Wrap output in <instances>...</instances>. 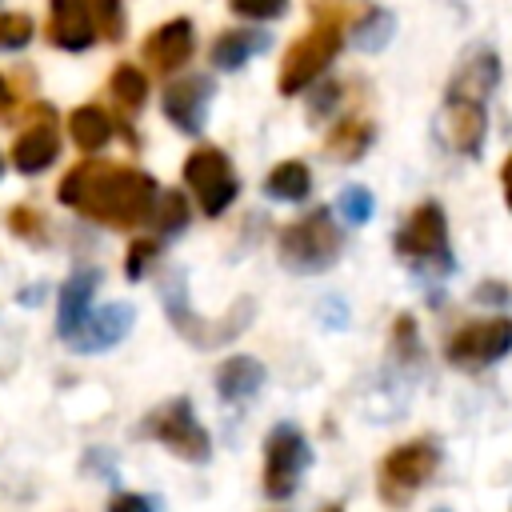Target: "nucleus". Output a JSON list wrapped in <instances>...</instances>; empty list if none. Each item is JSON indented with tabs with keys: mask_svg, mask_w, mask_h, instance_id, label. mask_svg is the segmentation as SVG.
I'll use <instances>...</instances> for the list:
<instances>
[{
	"mask_svg": "<svg viewBox=\"0 0 512 512\" xmlns=\"http://www.w3.org/2000/svg\"><path fill=\"white\" fill-rule=\"evenodd\" d=\"M156 180L140 168L128 164H108V160H84L64 172L56 196L60 204L108 224V228H136L148 220L156 204Z\"/></svg>",
	"mask_w": 512,
	"mask_h": 512,
	"instance_id": "1",
	"label": "nucleus"
},
{
	"mask_svg": "<svg viewBox=\"0 0 512 512\" xmlns=\"http://www.w3.org/2000/svg\"><path fill=\"white\" fill-rule=\"evenodd\" d=\"M340 252H344V232L336 228L328 208H312L308 216L292 220L276 236V256L296 276H312V272L332 268L340 260Z\"/></svg>",
	"mask_w": 512,
	"mask_h": 512,
	"instance_id": "2",
	"label": "nucleus"
},
{
	"mask_svg": "<svg viewBox=\"0 0 512 512\" xmlns=\"http://www.w3.org/2000/svg\"><path fill=\"white\" fill-rule=\"evenodd\" d=\"M340 44H344V24H340L336 16H316L312 28L300 32V36L288 44V52H284V60H280V72H276V92H280V96H292V92L308 88V84L336 60Z\"/></svg>",
	"mask_w": 512,
	"mask_h": 512,
	"instance_id": "3",
	"label": "nucleus"
},
{
	"mask_svg": "<svg viewBox=\"0 0 512 512\" xmlns=\"http://www.w3.org/2000/svg\"><path fill=\"white\" fill-rule=\"evenodd\" d=\"M440 468V448L436 440L428 436H416V440H404L396 444L392 452L380 456V468H376V492L388 508H404Z\"/></svg>",
	"mask_w": 512,
	"mask_h": 512,
	"instance_id": "4",
	"label": "nucleus"
},
{
	"mask_svg": "<svg viewBox=\"0 0 512 512\" xmlns=\"http://www.w3.org/2000/svg\"><path fill=\"white\" fill-rule=\"evenodd\" d=\"M396 252L416 268H436V272L452 268L448 220H444V208L436 200H424L404 216V224L396 228Z\"/></svg>",
	"mask_w": 512,
	"mask_h": 512,
	"instance_id": "5",
	"label": "nucleus"
},
{
	"mask_svg": "<svg viewBox=\"0 0 512 512\" xmlns=\"http://www.w3.org/2000/svg\"><path fill=\"white\" fill-rule=\"evenodd\" d=\"M144 436L160 440L168 452H176L188 464H204L212 456V440H208L204 424L196 420V412H192V404L184 396H176L164 408L148 412L144 416Z\"/></svg>",
	"mask_w": 512,
	"mask_h": 512,
	"instance_id": "6",
	"label": "nucleus"
},
{
	"mask_svg": "<svg viewBox=\"0 0 512 512\" xmlns=\"http://www.w3.org/2000/svg\"><path fill=\"white\" fill-rule=\"evenodd\" d=\"M312 464V448L292 424H276L264 440V496L288 500L300 488V476Z\"/></svg>",
	"mask_w": 512,
	"mask_h": 512,
	"instance_id": "7",
	"label": "nucleus"
},
{
	"mask_svg": "<svg viewBox=\"0 0 512 512\" xmlns=\"http://www.w3.org/2000/svg\"><path fill=\"white\" fill-rule=\"evenodd\" d=\"M512 352V320L508 316H484V320H468L460 324L448 344H444V356L464 368V372H476V368H488L496 360H504Z\"/></svg>",
	"mask_w": 512,
	"mask_h": 512,
	"instance_id": "8",
	"label": "nucleus"
},
{
	"mask_svg": "<svg viewBox=\"0 0 512 512\" xmlns=\"http://www.w3.org/2000/svg\"><path fill=\"white\" fill-rule=\"evenodd\" d=\"M184 180L196 192V204H200L204 216H220L236 200V192H240L236 168H232V160L220 148H196V152H188Z\"/></svg>",
	"mask_w": 512,
	"mask_h": 512,
	"instance_id": "9",
	"label": "nucleus"
},
{
	"mask_svg": "<svg viewBox=\"0 0 512 512\" xmlns=\"http://www.w3.org/2000/svg\"><path fill=\"white\" fill-rule=\"evenodd\" d=\"M192 48H196L192 20L176 16V20H168V24H160L144 36V64L160 76H172L176 68H184L192 60Z\"/></svg>",
	"mask_w": 512,
	"mask_h": 512,
	"instance_id": "10",
	"label": "nucleus"
},
{
	"mask_svg": "<svg viewBox=\"0 0 512 512\" xmlns=\"http://www.w3.org/2000/svg\"><path fill=\"white\" fill-rule=\"evenodd\" d=\"M208 100H212V80L208 76H180V80H172L164 88V116L184 136H200Z\"/></svg>",
	"mask_w": 512,
	"mask_h": 512,
	"instance_id": "11",
	"label": "nucleus"
},
{
	"mask_svg": "<svg viewBox=\"0 0 512 512\" xmlns=\"http://www.w3.org/2000/svg\"><path fill=\"white\" fill-rule=\"evenodd\" d=\"M56 156H60V136L52 124V108H36V124H28L12 140V164H16V172L36 176L48 164H56Z\"/></svg>",
	"mask_w": 512,
	"mask_h": 512,
	"instance_id": "12",
	"label": "nucleus"
},
{
	"mask_svg": "<svg viewBox=\"0 0 512 512\" xmlns=\"http://www.w3.org/2000/svg\"><path fill=\"white\" fill-rule=\"evenodd\" d=\"M440 128H444L448 148H456L460 156H480L484 132H488V112L476 100H452V96H444Z\"/></svg>",
	"mask_w": 512,
	"mask_h": 512,
	"instance_id": "13",
	"label": "nucleus"
},
{
	"mask_svg": "<svg viewBox=\"0 0 512 512\" xmlns=\"http://www.w3.org/2000/svg\"><path fill=\"white\" fill-rule=\"evenodd\" d=\"M48 40L64 52H84L96 40V20L88 0H52V20H48Z\"/></svg>",
	"mask_w": 512,
	"mask_h": 512,
	"instance_id": "14",
	"label": "nucleus"
},
{
	"mask_svg": "<svg viewBox=\"0 0 512 512\" xmlns=\"http://www.w3.org/2000/svg\"><path fill=\"white\" fill-rule=\"evenodd\" d=\"M496 84H500V60H496V52L476 48V52H472L456 72H452V80H448V92H444V96L484 104V100L496 92Z\"/></svg>",
	"mask_w": 512,
	"mask_h": 512,
	"instance_id": "15",
	"label": "nucleus"
},
{
	"mask_svg": "<svg viewBox=\"0 0 512 512\" xmlns=\"http://www.w3.org/2000/svg\"><path fill=\"white\" fill-rule=\"evenodd\" d=\"M132 304H108V308H100L96 316H84V324L76 328V336H72V344L80 348V352H100V348H112L128 328H132Z\"/></svg>",
	"mask_w": 512,
	"mask_h": 512,
	"instance_id": "16",
	"label": "nucleus"
},
{
	"mask_svg": "<svg viewBox=\"0 0 512 512\" xmlns=\"http://www.w3.org/2000/svg\"><path fill=\"white\" fill-rule=\"evenodd\" d=\"M96 284H100V276H96V272H76L72 280H64V288H60V304H56V328H60V336H64V340H72V336H76V328L84 324Z\"/></svg>",
	"mask_w": 512,
	"mask_h": 512,
	"instance_id": "17",
	"label": "nucleus"
},
{
	"mask_svg": "<svg viewBox=\"0 0 512 512\" xmlns=\"http://www.w3.org/2000/svg\"><path fill=\"white\" fill-rule=\"evenodd\" d=\"M216 392H220V400H228V404H240V400H248L260 384H264V364L256 360V356H228L220 368H216Z\"/></svg>",
	"mask_w": 512,
	"mask_h": 512,
	"instance_id": "18",
	"label": "nucleus"
},
{
	"mask_svg": "<svg viewBox=\"0 0 512 512\" xmlns=\"http://www.w3.org/2000/svg\"><path fill=\"white\" fill-rule=\"evenodd\" d=\"M260 48H264V36H260V32H252V28H228V32H220V36L212 40L208 60H212V68H220V72H236V68H244Z\"/></svg>",
	"mask_w": 512,
	"mask_h": 512,
	"instance_id": "19",
	"label": "nucleus"
},
{
	"mask_svg": "<svg viewBox=\"0 0 512 512\" xmlns=\"http://www.w3.org/2000/svg\"><path fill=\"white\" fill-rule=\"evenodd\" d=\"M372 136H376L372 120H364V116H344V120H340V124L328 132V140H324V152H328L332 160H344V164H352V160H360V156L368 152Z\"/></svg>",
	"mask_w": 512,
	"mask_h": 512,
	"instance_id": "20",
	"label": "nucleus"
},
{
	"mask_svg": "<svg viewBox=\"0 0 512 512\" xmlns=\"http://www.w3.org/2000/svg\"><path fill=\"white\" fill-rule=\"evenodd\" d=\"M264 192L272 200H284V204H296L312 192V172L304 160H280L272 164V172L264 176Z\"/></svg>",
	"mask_w": 512,
	"mask_h": 512,
	"instance_id": "21",
	"label": "nucleus"
},
{
	"mask_svg": "<svg viewBox=\"0 0 512 512\" xmlns=\"http://www.w3.org/2000/svg\"><path fill=\"white\" fill-rule=\"evenodd\" d=\"M68 136L76 140V148L96 152V148L108 144V136H112V120H108L104 108H96V104H80V108L68 116Z\"/></svg>",
	"mask_w": 512,
	"mask_h": 512,
	"instance_id": "22",
	"label": "nucleus"
},
{
	"mask_svg": "<svg viewBox=\"0 0 512 512\" xmlns=\"http://www.w3.org/2000/svg\"><path fill=\"white\" fill-rule=\"evenodd\" d=\"M108 92L124 112H136L148 100V80H144V72L136 64H116L112 76H108Z\"/></svg>",
	"mask_w": 512,
	"mask_h": 512,
	"instance_id": "23",
	"label": "nucleus"
},
{
	"mask_svg": "<svg viewBox=\"0 0 512 512\" xmlns=\"http://www.w3.org/2000/svg\"><path fill=\"white\" fill-rule=\"evenodd\" d=\"M148 220L160 228V236H168V232H180V228L188 224V200H184V192H176V188H168V192H156V204H152Z\"/></svg>",
	"mask_w": 512,
	"mask_h": 512,
	"instance_id": "24",
	"label": "nucleus"
},
{
	"mask_svg": "<svg viewBox=\"0 0 512 512\" xmlns=\"http://www.w3.org/2000/svg\"><path fill=\"white\" fill-rule=\"evenodd\" d=\"M388 36H392V20H388V12H380V8H364V12L352 20V40H356L364 52L384 48Z\"/></svg>",
	"mask_w": 512,
	"mask_h": 512,
	"instance_id": "25",
	"label": "nucleus"
},
{
	"mask_svg": "<svg viewBox=\"0 0 512 512\" xmlns=\"http://www.w3.org/2000/svg\"><path fill=\"white\" fill-rule=\"evenodd\" d=\"M32 40V16L28 12H0V52H16Z\"/></svg>",
	"mask_w": 512,
	"mask_h": 512,
	"instance_id": "26",
	"label": "nucleus"
},
{
	"mask_svg": "<svg viewBox=\"0 0 512 512\" xmlns=\"http://www.w3.org/2000/svg\"><path fill=\"white\" fill-rule=\"evenodd\" d=\"M156 256H160V240H156V236L132 240V244H128V256H124V276H128V280H140L144 268H148Z\"/></svg>",
	"mask_w": 512,
	"mask_h": 512,
	"instance_id": "27",
	"label": "nucleus"
},
{
	"mask_svg": "<svg viewBox=\"0 0 512 512\" xmlns=\"http://www.w3.org/2000/svg\"><path fill=\"white\" fill-rule=\"evenodd\" d=\"M92 20H96L100 36L124 40V8H120V0H92Z\"/></svg>",
	"mask_w": 512,
	"mask_h": 512,
	"instance_id": "28",
	"label": "nucleus"
},
{
	"mask_svg": "<svg viewBox=\"0 0 512 512\" xmlns=\"http://www.w3.org/2000/svg\"><path fill=\"white\" fill-rule=\"evenodd\" d=\"M340 212H344L348 224H364V220L372 216V192H368L364 184H348V188L340 192Z\"/></svg>",
	"mask_w": 512,
	"mask_h": 512,
	"instance_id": "29",
	"label": "nucleus"
},
{
	"mask_svg": "<svg viewBox=\"0 0 512 512\" xmlns=\"http://www.w3.org/2000/svg\"><path fill=\"white\" fill-rule=\"evenodd\" d=\"M228 8L248 20H276L288 8V0H228Z\"/></svg>",
	"mask_w": 512,
	"mask_h": 512,
	"instance_id": "30",
	"label": "nucleus"
},
{
	"mask_svg": "<svg viewBox=\"0 0 512 512\" xmlns=\"http://www.w3.org/2000/svg\"><path fill=\"white\" fill-rule=\"evenodd\" d=\"M308 8H312V16H336L340 24L344 20H356L364 12L360 0H308Z\"/></svg>",
	"mask_w": 512,
	"mask_h": 512,
	"instance_id": "31",
	"label": "nucleus"
},
{
	"mask_svg": "<svg viewBox=\"0 0 512 512\" xmlns=\"http://www.w3.org/2000/svg\"><path fill=\"white\" fill-rule=\"evenodd\" d=\"M8 228H12V232H20V236H36L40 216H36L28 204H20V208H12V212H8Z\"/></svg>",
	"mask_w": 512,
	"mask_h": 512,
	"instance_id": "32",
	"label": "nucleus"
},
{
	"mask_svg": "<svg viewBox=\"0 0 512 512\" xmlns=\"http://www.w3.org/2000/svg\"><path fill=\"white\" fill-rule=\"evenodd\" d=\"M392 332H396V348H400L404 356H412V352H416V320H412V316H396Z\"/></svg>",
	"mask_w": 512,
	"mask_h": 512,
	"instance_id": "33",
	"label": "nucleus"
},
{
	"mask_svg": "<svg viewBox=\"0 0 512 512\" xmlns=\"http://www.w3.org/2000/svg\"><path fill=\"white\" fill-rule=\"evenodd\" d=\"M108 512H152V504H148V496H140V492H116V496L108 500Z\"/></svg>",
	"mask_w": 512,
	"mask_h": 512,
	"instance_id": "34",
	"label": "nucleus"
},
{
	"mask_svg": "<svg viewBox=\"0 0 512 512\" xmlns=\"http://www.w3.org/2000/svg\"><path fill=\"white\" fill-rule=\"evenodd\" d=\"M500 188H504V204H508V212H512V152H508L504 164H500Z\"/></svg>",
	"mask_w": 512,
	"mask_h": 512,
	"instance_id": "35",
	"label": "nucleus"
},
{
	"mask_svg": "<svg viewBox=\"0 0 512 512\" xmlns=\"http://www.w3.org/2000/svg\"><path fill=\"white\" fill-rule=\"evenodd\" d=\"M12 108V88H8V80L0 76V112H8Z\"/></svg>",
	"mask_w": 512,
	"mask_h": 512,
	"instance_id": "36",
	"label": "nucleus"
},
{
	"mask_svg": "<svg viewBox=\"0 0 512 512\" xmlns=\"http://www.w3.org/2000/svg\"><path fill=\"white\" fill-rule=\"evenodd\" d=\"M320 512H344V508H340V504H328V508H320Z\"/></svg>",
	"mask_w": 512,
	"mask_h": 512,
	"instance_id": "37",
	"label": "nucleus"
},
{
	"mask_svg": "<svg viewBox=\"0 0 512 512\" xmlns=\"http://www.w3.org/2000/svg\"><path fill=\"white\" fill-rule=\"evenodd\" d=\"M432 512H448V508H432Z\"/></svg>",
	"mask_w": 512,
	"mask_h": 512,
	"instance_id": "38",
	"label": "nucleus"
},
{
	"mask_svg": "<svg viewBox=\"0 0 512 512\" xmlns=\"http://www.w3.org/2000/svg\"><path fill=\"white\" fill-rule=\"evenodd\" d=\"M0 172H4V160H0Z\"/></svg>",
	"mask_w": 512,
	"mask_h": 512,
	"instance_id": "39",
	"label": "nucleus"
}]
</instances>
